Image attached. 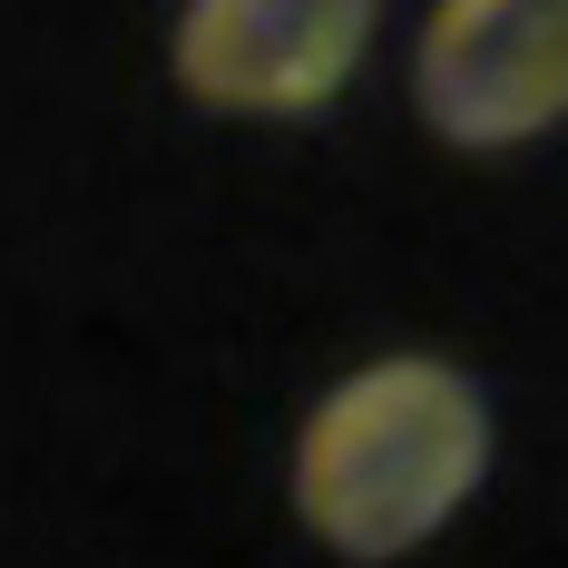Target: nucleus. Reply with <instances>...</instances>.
<instances>
[{
    "mask_svg": "<svg viewBox=\"0 0 568 568\" xmlns=\"http://www.w3.org/2000/svg\"><path fill=\"white\" fill-rule=\"evenodd\" d=\"M490 470V412L452 363H373L294 442V510L343 559H402L480 490Z\"/></svg>",
    "mask_w": 568,
    "mask_h": 568,
    "instance_id": "f257e3e1",
    "label": "nucleus"
},
{
    "mask_svg": "<svg viewBox=\"0 0 568 568\" xmlns=\"http://www.w3.org/2000/svg\"><path fill=\"white\" fill-rule=\"evenodd\" d=\"M383 0H186L176 30V79L206 109L304 118L324 109L373 40Z\"/></svg>",
    "mask_w": 568,
    "mask_h": 568,
    "instance_id": "7ed1b4c3",
    "label": "nucleus"
},
{
    "mask_svg": "<svg viewBox=\"0 0 568 568\" xmlns=\"http://www.w3.org/2000/svg\"><path fill=\"white\" fill-rule=\"evenodd\" d=\"M412 79L452 148L539 138L568 109V0H442Z\"/></svg>",
    "mask_w": 568,
    "mask_h": 568,
    "instance_id": "f03ea898",
    "label": "nucleus"
}]
</instances>
